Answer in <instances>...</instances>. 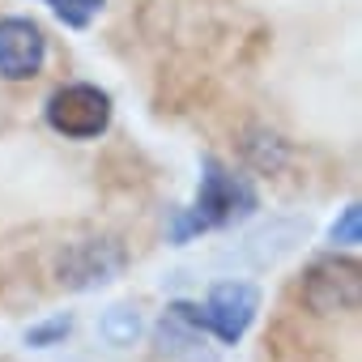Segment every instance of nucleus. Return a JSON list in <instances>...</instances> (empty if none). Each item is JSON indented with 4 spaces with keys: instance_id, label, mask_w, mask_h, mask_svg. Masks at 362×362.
<instances>
[{
    "instance_id": "1",
    "label": "nucleus",
    "mask_w": 362,
    "mask_h": 362,
    "mask_svg": "<svg viewBox=\"0 0 362 362\" xmlns=\"http://www.w3.org/2000/svg\"><path fill=\"white\" fill-rule=\"evenodd\" d=\"M256 205H260V201H256V188L247 184V175H235V170L222 166L218 158H205V162H201L197 201H192V209H184V214L175 218L170 239H175V243H188L192 235L235 226V222L252 218Z\"/></svg>"
},
{
    "instance_id": "2",
    "label": "nucleus",
    "mask_w": 362,
    "mask_h": 362,
    "mask_svg": "<svg viewBox=\"0 0 362 362\" xmlns=\"http://www.w3.org/2000/svg\"><path fill=\"white\" fill-rule=\"evenodd\" d=\"M107 124H111V94L90 81L60 86L47 98V128L69 141H94L107 132Z\"/></svg>"
},
{
    "instance_id": "3",
    "label": "nucleus",
    "mask_w": 362,
    "mask_h": 362,
    "mask_svg": "<svg viewBox=\"0 0 362 362\" xmlns=\"http://www.w3.org/2000/svg\"><path fill=\"white\" fill-rule=\"evenodd\" d=\"M256 311H260V290L247 286V281H222V286L209 290L205 303H192L197 324L222 345H239L243 332L252 328Z\"/></svg>"
},
{
    "instance_id": "4",
    "label": "nucleus",
    "mask_w": 362,
    "mask_h": 362,
    "mask_svg": "<svg viewBox=\"0 0 362 362\" xmlns=\"http://www.w3.org/2000/svg\"><path fill=\"white\" fill-rule=\"evenodd\" d=\"M303 303L320 315H349L362 303V269L358 260L328 256L315 260L303 277Z\"/></svg>"
},
{
    "instance_id": "5",
    "label": "nucleus",
    "mask_w": 362,
    "mask_h": 362,
    "mask_svg": "<svg viewBox=\"0 0 362 362\" xmlns=\"http://www.w3.org/2000/svg\"><path fill=\"white\" fill-rule=\"evenodd\" d=\"M119 269H124V247L119 243H111V239H86V243H73L60 256V286H69V290H94V286L115 281Z\"/></svg>"
},
{
    "instance_id": "6",
    "label": "nucleus",
    "mask_w": 362,
    "mask_h": 362,
    "mask_svg": "<svg viewBox=\"0 0 362 362\" xmlns=\"http://www.w3.org/2000/svg\"><path fill=\"white\" fill-rule=\"evenodd\" d=\"M47 60V39L30 18H0V77L30 81Z\"/></svg>"
},
{
    "instance_id": "7",
    "label": "nucleus",
    "mask_w": 362,
    "mask_h": 362,
    "mask_svg": "<svg viewBox=\"0 0 362 362\" xmlns=\"http://www.w3.org/2000/svg\"><path fill=\"white\" fill-rule=\"evenodd\" d=\"M43 5H52V13L64 22V26H73V30H86L98 13H103V5L107 0H43Z\"/></svg>"
},
{
    "instance_id": "8",
    "label": "nucleus",
    "mask_w": 362,
    "mask_h": 362,
    "mask_svg": "<svg viewBox=\"0 0 362 362\" xmlns=\"http://www.w3.org/2000/svg\"><path fill=\"white\" fill-rule=\"evenodd\" d=\"M136 332H141V320H136L132 307H111V311L103 315V337H107L111 345H132Z\"/></svg>"
},
{
    "instance_id": "9",
    "label": "nucleus",
    "mask_w": 362,
    "mask_h": 362,
    "mask_svg": "<svg viewBox=\"0 0 362 362\" xmlns=\"http://www.w3.org/2000/svg\"><path fill=\"white\" fill-rule=\"evenodd\" d=\"M69 328H73V315H52V320H43V324H30V328H26V345H35V349L60 345V341L69 337Z\"/></svg>"
},
{
    "instance_id": "10",
    "label": "nucleus",
    "mask_w": 362,
    "mask_h": 362,
    "mask_svg": "<svg viewBox=\"0 0 362 362\" xmlns=\"http://www.w3.org/2000/svg\"><path fill=\"white\" fill-rule=\"evenodd\" d=\"M332 243H345V247H354L358 239H362V214H358V205H345V214H341V222H332Z\"/></svg>"
}]
</instances>
